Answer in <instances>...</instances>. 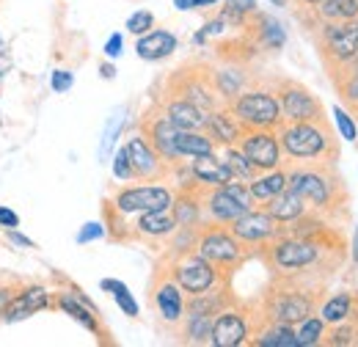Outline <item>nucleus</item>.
Listing matches in <instances>:
<instances>
[{"label":"nucleus","instance_id":"f257e3e1","mask_svg":"<svg viewBox=\"0 0 358 347\" xmlns=\"http://www.w3.org/2000/svg\"><path fill=\"white\" fill-rule=\"evenodd\" d=\"M287 174H289V187L306 201L309 210L325 215H345L348 187L339 171L334 169V163H306Z\"/></svg>","mask_w":358,"mask_h":347},{"label":"nucleus","instance_id":"f03ea898","mask_svg":"<svg viewBox=\"0 0 358 347\" xmlns=\"http://www.w3.org/2000/svg\"><path fill=\"white\" fill-rule=\"evenodd\" d=\"M281 152L301 163H334L339 157V143L325 119L317 122H281L278 127Z\"/></svg>","mask_w":358,"mask_h":347},{"label":"nucleus","instance_id":"7ed1b4c3","mask_svg":"<svg viewBox=\"0 0 358 347\" xmlns=\"http://www.w3.org/2000/svg\"><path fill=\"white\" fill-rule=\"evenodd\" d=\"M317 287H306L301 281H281L275 284L265 298V314L268 323H287V325H298L306 317L317 314Z\"/></svg>","mask_w":358,"mask_h":347},{"label":"nucleus","instance_id":"20e7f679","mask_svg":"<svg viewBox=\"0 0 358 347\" xmlns=\"http://www.w3.org/2000/svg\"><path fill=\"white\" fill-rule=\"evenodd\" d=\"M328 251H336V248H328V246H322L317 240H306V237L278 234L273 240V246H268V262L273 270H281V273H303V270L317 267L325 260Z\"/></svg>","mask_w":358,"mask_h":347},{"label":"nucleus","instance_id":"39448f33","mask_svg":"<svg viewBox=\"0 0 358 347\" xmlns=\"http://www.w3.org/2000/svg\"><path fill=\"white\" fill-rule=\"evenodd\" d=\"M231 113L243 122L245 130H278L284 116L278 97L270 91H243L231 99Z\"/></svg>","mask_w":358,"mask_h":347},{"label":"nucleus","instance_id":"423d86ee","mask_svg":"<svg viewBox=\"0 0 358 347\" xmlns=\"http://www.w3.org/2000/svg\"><path fill=\"white\" fill-rule=\"evenodd\" d=\"M320 55L328 66V75H334L339 66H345L350 58L358 55V20L345 22H322L320 31Z\"/></svg>","mask_w":358,"mask_h":347},{"label":"nucleus","instance_id":"0eeeda50","mask_svg":"<svg viewBox=\"0 0 358 347\" xmlns=\"http://www.w3.org/2000/svg\"><path fill=\"white\" fill-rule=\"evenodd\" d=\"M254 207L257 201L248 190V182H240V179H231L207 193V213L215 223H231Z\"/></svg>","mask_w":358,"mask_h":347},{"label":"nucleus","instance_id":"6e6552de","mask_svg":"<svg viewBox=\"0 0 358 347\" xmlns=\"http://www.w3.org/2000/svg\"><path fill=\"white\" fill-rule=\"evenodd\" d=\"M174 193L163 185H141V187H124L113 199V210L122 215H141L152 210H171Z\"/></svg>","mask_w":358,"mask_h":347},{"label":"nucleus","instance_id":"1a4fd4ad","mask_svg":"<svg viewBox=\"0 0 358 347\" xmlns=\"http://www.w3.org/2000/svg\"><path fill=\"white\" fill-rule=\"evenodd\" d=\"M174 281L187 295H201L218 284V267L201 254H187L174 264Z\"/></svg>","mask_w":358,"mask_h":347},{"label":"nucleus","instance_id":"9d476101","mask_svg":"<svg viewBox=\"0 0 358 347\" xmlns=\"http://www.w3.org/2000/svg\"><path fill=\"white\" fill-rule=\"evenodd\" d=\"M196 248H199V254L204 260H210L218 270H229V267L240 264L243 254H245L243 251V243L231 232H226V229H207L199 237Z\"/></svg>","mask_w":358,"mask_h":347},{"label":"nucleus","instance_id":"9b49d317","mask_svg":"<svg viewBox=\"0 0 358 347\" xmlns=\"http://www.w3.org/2000/svg\"><path fill=\"white\" fill-rule=\"evenodd\" d=\"M278 105H281L284 122H317V119H325L320 99L301 83H281L278 86Z\"/></svg>","mask_w":358,"mask_h":347},{"label":"nucleus","instance_id":"f8f14e48","mask_svg":"<svg viewBox=\"0 0 358 347\" xmlns=\"http://www.w3.org/2000/svg\"><path fill=\"white\" fill-rule=\"evenodd\" d=\"M229 232L243 246H265L281 234V223L270 215L268 210H248L245 215L229 223Z\"/></svg>","mask_w":358,"mask_h":347},{"label":"nucleus","instance_id":"ddd939ff","mask_svg":"<svg viewBox=\"0 0 358 347\" xmlns=\"http://www.w3.org/2000/svg\"><path fill=\"white\" fill-rule=\"evenodd\" d=\"M237 146L259 171H273L281 166V141L275 130H245Z\"/></svg>","mask_w":358,"mask_h":347},{"label":"nucleus","instance_id":"4468645a","mask_svg":"<svg viewBox=\"0 0 358 347\" xmlns=\"http://www.w3.org/2000/svg\"><path fill=\"white\" fill-rule=\"evenodd\" d=\"M127 155H130V163H133V171L138 179H157L163 176V157L157 155V149L146 141V135H133L127 143Z\"/></svg>","mask_w":358,"mask_h":347},{"label":"nucleus","instance_id":"2eb2a0df","mask_svg":"<svg viewBox=\"0 0 358 347\" xmlns=\"http://www.w3.org/2000/svg\"><path fill=\"white\" fill-rule=\"evenodd\" d=\"M248 339V323L240 311L234 309H224L215 323H213V337H210V345L215 347H237L245 345Z\"/></svg>","mask_w":358,"mask_h":347},{"label":"nucleus","instance_id":"dca6fc26","mask_svg":"<svg viewBox=\"0 0 358 347\" xmlns=\"http://www.w3.org/2000/svg\"><path fill=\"white\" fill-rule=\"evenodd\" d=\"M177 132L179 127H174L166 116H155V119H146V141L157 149V155L166 160V163H179L177 152Z\"/></svg>","mask_w":358,"mask_h":347},{"label":"nucleus","instance_id":"f3484780","mask_svg":"<svg viewBox=\"0 0 358 347\" xmlns=\"http://www.w3.org/2000/svg\"><path fill=\"white\" fill-rule=\"evenodd\" d=\"M204 130L207 135L215 141V143H221V146H234V143H240V138H243V122L231 113V108L229 111H210L207 113V125H204Z\"/></svg>","mask_w":358,"mask_h":347},{"label":"nucleus","instance_id":"a211bd4d","mask_svg":"<svg viewBox=\"0 0 358 347\" xmlns=\"http://www.w3.org/2000/svg\"><path fill=\"white\" fill-rule=\"evenodd\" d=\"M190 174L196 182L207 185V187H221L226 182H231V169L226 166L224 157H218L215 152L213 155H199V157H190Z\"/></svg>","mask_w":358,"mask_h":347},{"label":"nucleus","instance_id":"6ab92c4d","mask_svg":"<svg viewBox=\"0 0 358 347\" xmlns=\"http://www.w3.org/2000/svg\"><path fill=\"white\" fill-rule=\"evenodd\" d=\"M47 306H50V295H47L45 287H28V290H22L20 295L11 298V304L3 311V320L6 323H20V320L42 311Z\"/></svg>","mask_w":358,"mask_h":347},{"label":"nucleus","instance_id":"aec40b11","mask_svg":"<svg viewBox=\"0 0 358 347\" xmlns=\"http://www.w3.org/2000/svg\"><path fill=\"white\" fill-rule=\"evenodd\" d=\"M163 116L179 130H204V125H207V111H201L199 105H193V102H187L182 97L166 102Z\"/></svg>","mask_w":358,"mask_h":347},{"label":"nucleus","instance_id":"412c9836","mask_svg":"<svg viewBox=\"0 0 358 347\" xmlns=\"http://www.w3.org/2000/svg\"><path fill=\"white\" fill-rule=\"evenodd\" d=\"M174 50H177V36L171 31H149L135 42V52L143 61H163Z\"/></svg>","mask_w":358,"mask_h":347},{"label":"nucleus","instance_id":"4be33fe9","mask_svg":"<svg viewBox=\"0 0 358 347\" xmlns=\"http://www.w3.org/2000/svg\"><path fill=\"white\" fill-rule=\"evenodd\" d=\"M331 83L336 88L339 99L348 105V111L358 116V55L350 58L345 66H339V69L331 75Z\"/></svg>","mask_w":358,"mask_h":347},{"label":"nucleus","instance_id":"5701e85b","mask_svg":"<svg viewBox=\"0 0 358 347\" xmlns=\"http://www.w3.org/2000/svg\"><path fill=\"white\" fill-rule=\"evenodd\" d=\"M58 306L75 320V323H80L86 331L91 334H99V320H96V306L91 304L86 295H80V292H66V295H61L58 298Z\"/></svg>","mask_w":358,"mask_h":347},{"label":"nucleus","instance_id":"b1692460","mask_svg":"<svg viewBox=\"0 0 358 347\" xmlns=\"http://www.w3.org/2000/svg\"><path fill=\"white\" fill-rule=\"evenodd\" d=\"M179 97L199 105L201 111H215L218 105V91H215V80H207L201 75H193V78H185V83L179 86Z\"/></svg>","mask_w":358,"mask_h":347},{"label":"nucleus","instance_id":"393cba45","mask_svg":"<svg viewBox=\"0 0 358 347\" xmlns=\"http://www.w3.org/2000/svg\"><path fill=\"white\" fill-rule=\"evenodd\" d=\"M265 210H268L270 215L275 218L278 223H289V220H295V218H301L303 213H309V207H306V201L292 190V187H287V190H281L278 196H273L270 201H265Z\"/></svg>","mask_w":358,"mask_h":347},{"label":"nucleus","instance_id":"a878e982","mask_svg":"<svg viewBox=\"0 0 358 347\" xmlns=\"http://www.w3.org/2000/svg\"><path fill=\"white\" fill-rule=\"evenodd\" d=\"M155 304H157V311L166 323H179L182 314H185V301H182V287L177 281H163L157 284L155 290Z\"/></svg>","mask_w":358,"mask_h":347},{"label":"nucleus","instance_id":"bb28decb","mask_svg":"<svg viewBox=\"0 0 358 347\" xmlns=\"http://www.w3.org/2000/svg\"><path fill=\"white\" fill-rule=\"evenodd\" d=\"M177 220L171 215V210H152V213H141L135 220V232L143 237H171L177 232Z\"/></svg>","mask_w":358,"mask_h":347},{"label":"nucleus","instance_id":"cd10ccee","mask_svg":"<svg viewBox=\"0 0 358 347\" xmlns=\"http://www.w3.org/2000/svg\"><path fill=\"white\" fill-rule=\"evenodd\" d=\"M287 187H289V174L281 171V169L262 171L257 179H251V182H248V190H251L254 201H259V204L270 201L273 196H278V193H281V190H287Z\"/></svg>","mask_w":358,"mask_h":347},{"label":"nucleus","instance_id":"c85d7f7f","mask_svg":"<svg viewBox=\"0 0 358 347\" xmlns=\"http://www.w3.org/2000/svg\"><path fill=\"white\" fill-rule=\"evenodd\" d=\"M356 306H358V298L353 292H336L334 298H328L325 304L317 309V314L322 317L325 325H339V323H345L356 311Z\"/></svg>","mask_w":358,"mask_h":347},{"label":"nucleus","instance_id":"c756f323","mask_svg":"<svg viewBox=\"0 0 358 347\" xmlns=\"http://www.w3.org/2000/svg\"><path fill=\"white\" fill-rule=\"evenodd\" d=\"M177 152H179V157L213 155V152H215V141L201 130H179L177 132Z\"/></svg>","mask_w":358,"mask_h":347},{"label":"nucleus","instance_id":"7c9ffc66","mask_svg":"<svg viewBox=\"0 0 358 347\" xmlns=\"http://www.w3.org/2000/svg\"><path fill=\"white\" fill-rule=\"evenodd\" d=\"M254 345L257 347H298L295 325H287V323H270L265 331L257 334Z\"/></svg>","mask_w":358,"mask_h":347},{"label":"nucleus","instance_id":"2f4dec72","mask_svg":"<svg viewBox=\"0 0 358 347\" xmlns=\"http://www.w3.org/2000/svg\"><path fill=\"white\" fill-rule=\"evenodd\" d=\"M320 22H345L358 20V0H322L317 6Z\"/></svg>","mask_w":358,"mask_h":347},{"label":"nucleus","instance_id":"473e14b6","mask_svg":"<svg viewBox=\"0 0 358 347\" xmlns=\"http://www.w3.org/2000/svg\"><path fill=\"white\" fill-rule=\"evenodd\" d=\"M171 215H174V220H177V226H199L201 204H199V199H196L190 190H185L179 199H174V204H171Z\"/></svg>","mask_w":358,"mask_h":347},{"label":"nucleus","instance_id":"72a5a7b5","mask_svg":"<svg viewBox=\"0 0 358 347\" xmlns=\"http://www.w3.org/2000/svg\"><path fill=\"white\" fill-rule=\"evenodd\" d=\"M224 160H226V166L231 169V176L240 179V182H251V179H257V176L262 174L248 157H245V152H243L240 146H226Z\"/></svg>","mask_w":358,"mask_h":347},{"label":"nucleus","instance_id":"f704fd0d","mask_svg":"<svg viewBox=\"0 0 358 347\" xmlns=\"http://www.w3.org/2000/svg\"><path fill=\"white\" fill-rule=\"evenodd\" d=\"M213 80H215V91L224 99H234V97H240L245 91V75L240 69H234V66L213 72Z\"/></svg>","mask_w":358,"mask_h":347},{"label":"nucleus","instance_id":"c9c22d12","mask_svg":"<svg viewBox=\"0 0 358 347\" xmlns=\"http://www.w3.org/2000/svg\"><path fill=\"white\" fill-rule=\"evenodd\" d=\"M257 34H259V42L265 44L268 50H281L287 42V34H284V25L278 20H273L268 14H259L257 17Z\"/></svg>","mask_w":358,"mask_h":347},{"label":"nucleus","instance_id":"e433bc0d","mask_svg":"<svg viewBox=\"0 0 358 347\" xmlns=\"http://www.w3.org/2000/svg\"><path fill=\"white\" fill-rule=\"evenodd\" d=\"M295 337H298V347H314L322 342V337H325V323H322V317L317 314V317H306L303 323H298L295 325Z\"/></svg>","mask_w":358,"mask_h":347},{"label":"nucleus","instance_id":"4c0bfd02","mask_svg":"<svg viewBox=\"0 0 358 347\" xmlns=\"http://www.w3.org/2000/svg\"><path fill=\"white\" fill-rule=\"evenodd\" d=\"M213 323H215L213 314H187L185 337H187L190 342H196V345L210 342V337H213Z\"/></svg>","mask_w":358,"mask_h":347},{"label":"nucleus","instance_id":"58836bf2","mask_svg":"<svg viewBox=\"0 0 358 347\" xmlns=\"http://www.w3.org/2000/svg\"><path fill=\"white\" fill-rule=\"evenodd\" d=\"M102 290H108L113 295V301L119 304V309L127 314V317H138V304H135L133 292L127 290V284L116 281V278H102Z\"/></svg>","mask_w":358,"mask_h":347},{"label":"nucleus","instance_id":"ea45409f","mask_svg":"<svg viewBox=\"0 0 358 347\" xmlns=\"http://www.w3.org/2000/svg\"><path fill=\"white\" fill-rule=\"evenodd\" d=\"M224 295H218V292H213V290H207V292H201V295H193V301L187 306V314H221L224 311Z\"/></svg>","mask_w":358,"mask_h":347},{"label":"nucleus","instance_id":"a19ab883","mask_svg":"<svg viewBox=\"0 0 358 347\" xmlns=\"http://www.w3.org/2000/svg\"><path fill=\"white\" fill-rule=\"evenodd\" d=\"M113 176H116V179H122V182L135 179L133 163H130V155H127V146H122V149L113 155Z\"/></svg>","mask_w":358,"mask_h":347},{"label":"nucleus","instance_id":"79ce46f5","mask_svg":"<svg viewBox=\"0 0 358 347\" xmlns=\"http://www.w3.org/2000/svg\"><path fill=\"white\" fill-rule=\"evenodd\" d=\"M155 28V14L152 11H135L133 17L127 20V31L130 34H135V36H143V34H149Z\"/></svg>","mask_w":358,"mask_h":347},{"label":"nucleus","instance_id":"37998d69","mask_svg":"<svg viewBox=\"0 0 358 347\" xmlns=\"http://www.w3.org/2000/svg\"><path fill=\"white\" fill-rule=\"evenodd\" d=\"M334 116H336V125H339V130H342V138L356 141L358 127H356V122H353V116H350L345 108H334Z\"/></svg>","mask_w":358,"mask_h":347},{"label":"nucleus","instance_id":"c03bdc74","mask_svg":"<svg viewBox=\"0 0 358 347\" xmlns=\"http://www.w3.org/2000/svg\"><path fill=\"white\" fill-rule=\"evenodd\" d=\"M50 86H52L55 94H66L69 88L75 86V75L66 72V69H55V72L50 75Z\"/></svg>","mask_w":358,"mask_h":347},{"label":"nucleus","instance_id":"a18cd8bd","mask_svg":"<svg viewBox=\"0 0 358 347\" xmlns=\"http://www.w3.org/2000/svg\"><path fill=\"white\" fill-rule=\"evenodd\" d=\"M122 116H116L113 122H110V127H108V132H105V138H102V146H99V157L105 160L108 155H110V146H113V141H116V132L122 130Z\"/></svg>","mask_w":358,"mask_h":347},{"label":"nucleus","instance_id":"49530a36","mask_svg":"<svg viewBox=\"0 0 358 347\" xmlns=\"http://www.w3.org/2000/svg\"><path fill=\"white\" fill-rule=\"evenodd\" d=\"M102 234H105V226L102 223H86L80 229V234H78V243L83 246V243H91V240H99Z\"/></svg>","mask_w":358,"mask_h":347},{"label":"nucleus","instance_id":"de8ad7c7","mask_svg":"<svg viewBox=\"0 0 358 347\" xmlns=\"http://www.w3.org/2000/svg\"><path fill=\"white\" fill-rule=\"evenodd\" d=\"M122 47H124L122 34H113V36L105 42V55H108V58H119V55H122Z\"/></svg>","mask_w":358,"mask_h":347},{"label":"nucleus","instance_id":"09e8293b","mask_svg":"<svg viewBox=\"0 0 358 347\" xmlns=\"http://www.w3.org/2000/svg\"><path fill=\"white\" fill-rule=\"evenodd\" d=\"M0 226L17 229V226H20V215H17L14 210H8V207H0Z\"/></svg>","mask_w":358,"mask_h":347},{"label":"nucleus","instance_id":"8fccbe9b","mask_svg":"<svg viewBox=\"0 0 358 347\" xmlns=\"http://www.w3.org/2000/svg\"><path fill=\"white\" fill-rule=\"evenodd\" d=\"M229 6H234L237 11H243V14H254L257 11V0H226Z\"/></svg>","mask_w":358,"mask_h":347},{"label":"nucleus","instance_id":"3c124183","mask_svg":"<svg viewBox=\"0 0 358 347\" xmlns=\"http://www.w3.org/2000/svg\"><path fill=\"white\" fill-rule=\"evenodd\" d=\"M8 240H11V243H17V246H22V248H34V243H31L28 237H22V234H17L14 229H8Z\"/></svg>","mask_w":358,"mask_h":347},{"label":"nucleus","instance_id":"603ef678","mask_svg":"<svg viewBox=\"0 0 358 347\" xmlns=\"http://www.w3.org/2000/svg\"><path fill=\"white\" fill-rule=\"evenodd\" d=\"M11 298H14V295H11V290H6V287H0V314L6 311V306L11 304Z\"/></svg>","mask_w":358,"mask_h":347},{"label":"nucleus","instance_id":"864d4df0","mask_svg":"<svg viewBox=\"0 0 358 347\" xmlns=\"http://www.w3.org/2000/svg\"><path fill=\"white\" fill-rule=\"evenodd\" d=\"M179 11H190V8H199V0H174Z\"/></svg>","mask_w":358,"mask_h":347},{"label":"nucleus","instance_id":"5fc2aeb1","mask_svg":"<svg viewBox=\"0 0 358 347\" xmlns=\"http://www.w3.org/2000/svg\"><path fill=\"white\" fill-rule=\"evenodd\" d=\"M99 72H102V78H105V80H110V78L116 75V69H113L110 64H102V69H99Z\"/></svg>","mask_w":358,"mask_h":347},{"label":"nucleus","instance_id":"6e6d98bb","mask_svg":"<svg viewBox=\"0 0 358 347\" xmlns=\"http://www.w3.org/2000/svg\"><path fill=\"white\" fill-rule=\"evenodd\" d=\"M353 262L358 264V223H356V237H353Z\"/></svg>","mask_w":358,"mask_h":347},{"label":"nucleus","instance_id":"4d7b16f0","mask_svg":"<svg viewBox=\"0 0 358 347\" xmlns=\"http://www.w3.org/2000/svg\"><path fill=\"white\" fill-rule=\"evenodd\" d=\"M221 0H199V8H210V6H218Z\"/></svg>","mask_w":358,"mask_h":347},{"label":"nucleus","instance_id":"13d9d810","mask_svg":"<svg viewBox=\"0 0 358 347\" xmlns=\"http://www.w3.org/2000/svg\"><path fill=\"white\" fill-rule=\"evenodd\" d=\"M301 3H306V6H312V8H317V6L322 3V0H301Z\"/></svg>","mask_w":358,"mask_h":347},{"label":"nucleus","instance_id":"bf43d9fd","mask_svg":"<svg viewBox=\"0 0 358 347\" xmlns=\"http://www.w3.org/2000/svg\"><path fill=\"white\" fill-rule=\"evenodd\" d=\"M273 6H287V0H270Z\"/></svg>","mask_w":358,"mask_h":347}]
</instances>
